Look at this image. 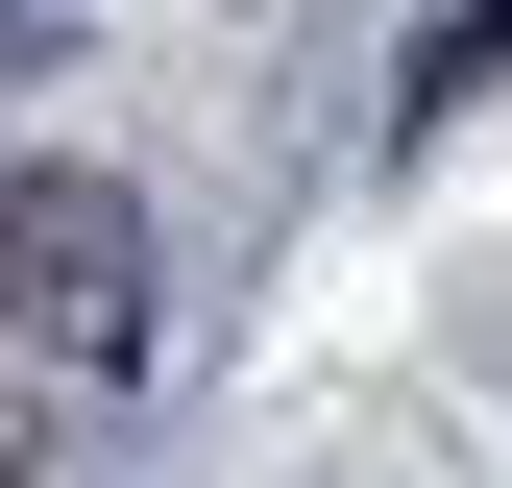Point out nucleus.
Wrapping results in <instances>:
<instances>
[{
	"instance_id": "f257e3e1",
	"label": "nucleus",
	"mask_w": 512,
	"mask_h": 488,
	"mask_svg": "<svg viewBox=\"0 0 512 488\" xmlns=\"http://www.w3.org/2000/svg\"><path fill=\"white\" fill-rule=\"evenodd\" d=\"M122 366V196L98 171H25L0 196V464H49Z\"/></svg>"
},
{
	"instance_id": "f03ea898",
	"label": "nucleus",
	"mask_w": 512,
	"mask_h": 488,
	"mask_svg": "<svg viewBox=\"0 0 512 488\" xmlns=\"http://www.w3.org/2000/svg\"><path fill=\"white\" fill-rule=\"evenodd\" d=\"M488 74H512V0H464V25H439V49H415V122H464Z\"/></svg>"
}]
</instances>
